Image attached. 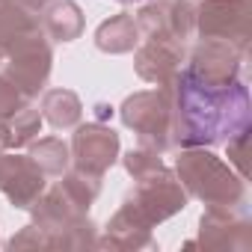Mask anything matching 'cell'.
<instances>
[{
	"label": "cell",
	"instance_id": "cell-22",
	"mask_svg": "<svg viewBox=\"0 0 252 252\" xmlns=\"http://www.w3.org/2000/svg\"><path fill=\"white\" fill-rule=\"evenodd\" d=\"M27 104H33V98H27L3 71H0V119H9L15 110H21Z\"/></svg>",
	"mask_w": 252,
	"mask_h": 252
},
{
	"label": "cell",
	"instance_id": "cell-3",
	"mask_svg": "<svg viewBox=\"0 0 252 252\" xmlns=\"http://www.w3.org/2000/svg\"><path fill=\"white\" fill-rule=\"evenodd\" d=\"M33 225L42 228L48 249H92L95 246V222L86 211H80L60 184L45 187V193L33 202Z\"/></svg>",
	"mask_w": 252,
	"mask_h": 252
},
{
	"label": "cell",
	"instance_id": "cell-17",
	"mask_svg": "<svg viewBox=\"0 0 252 252\" xmlns=\"http://www.w3.org/2000/svg\"><path fill=\"white\" fill-rule=\"evenodd\" d=\"M30 152V160L51 178H60L68 166H71V152H68V143H63L60 137H42V140H33L27 146Z\"/></svg>",
	"mask_w": 252,
	"mask_h": 252
},
{
	"label": "cell",
	"instance_id": "cell-20",
	"mask_svg": "<svg viewBox=\"0 0 252 252\" xmlns=\"http://www.w3.org/2000/svg\"><path fill=\"white\" fill-rule=\"evenodd\" d=\"M196 30V3L193 0H166V33L169 39L187 45Z\"/></svg>",
	"mask_w": 252,
	"mask_h": 252
},
{
	"label": "cell",
	"instance_id": "cell-28",
	"mask_svg": "<svg viewBox=\"0 0 252 252\" xmlns=\"http://www.w3.org/2000/svg\"><path fill=\"white\" fill-rule=\"evenodd\" d=\"M3 60H6V51H3V48H0V63H3Z\"/></svg>",
	"mask_w": 252,
	"mask_h": 252
},
{
	"label": "cell",
	"instance_id": "cell-29",
	"mask_svg": "<svg viewBox=\"0 0 252 252\" xmlns=\"http://www.w3.org/2000/svg\"><path fill=\"white\" fill-rule=\"evenodd\" d=\"M116 3H131V0H116Z\"/></svg>",
	"mask_w": 252,
	"mask_h": 252
},
{
	"label": "cell",
	"instance_id": "cell-4",
	"mask_svg": "<svg viewBox=\"0 0 252 252\" xmlns=\"http://www.w3.org/2000/svg\"><path fill=\"white\" fill-rule=\"evenodd\" d=\"M187 202H190L187 190L181 187V181L175 178V172L169 166H163V169H158V172H152L146 178H137L134 187H131V193L125 196L122 208L131 211L149 228H155L158 222L181 214L187 208Z\"/></svg>",
	"mask_w": 252,
	"mask_h": 252
},
{
	"label": "cell",
	"instance_id": "cell-10",
	"mask_svg": "<svg viewBox=\"0 0 252 252\" xmlns=\"http://www.w3.org/2000/svg\"><path fill=\"white\" fill-rule=\"evenodd\" d=\"M243 63H246V54L237 51L234 45L220 42V39H199V45H193L190 51L187 74L211 86H225V83L240 80Z\"/></svg>",
	"mask_w": 252,
	"mask_h": 252
},
{
	"label": "cell",
	"instance_id": "cell-14",
	"mask_svg": "<svg viewBox=\"0 0 252 252\" xmlns=\"http://www.w3.org/2000/svg\"><path fill=\"white\" fill-rule=\"evenodd\" d=\"M83 9L74 0H51L39 12V30L51 42H74L83 36Z\"/></svg>",
	"mask_w": 252,
	"mask_h": 252
},
{
	"label": "cell",
	"instance_id": "cell-18",
	"mask_svg": "<svg viewBox=\"0 0 252 252\" xmlns=\"http://www.w3.org/2000/svg\"><path fill=\"white\" fill-rule=\"evenodd\" d=\"M39 27V15L24 9L21 3H15V0H9V3H0V48H9L15 45L21 36L33 33Z\"/></svg>",
	"mask_w": 252,
	"mask_h": 252
},
{
	"label": "cell",
	"instance_id": "cell-11",
	"mask_svg": "<svg viewBox=\"0 0 252 252\" xmlns=\"http://www.w3.org/2000/svg\"><path fill=\"white\" fill-rule=\"evenodd\" d=\"M45 178L48 175L30 160V155H15L12 149L0 152V193L9 199L12 208L30 211L48 187Z\"/></svg>",
	"mask_w": 252,
	"mask_h": 252
},
{
	"label": "cell",
	"instance_id": "cell-31",
	"mask_svg": "<svg viewBox=\"0 0 252 252\" xmlns=\"http://www.w3.org/2000/svg\"><path fill=\"white\" fill-rule=\"evenodd\" d=\"M131 3H137V0H131Z\"/></svg>",
	"mask_w": 252,
	"mask_h": 252
},
{
	"label": "cell",
	"instance_id": "cell-5",
	"mask_svg": "<svg viewBox=\"0 0 252 252\" xmlns=\"http://www.w3.org/2000/svg\"><path fill=\"white\" fill-rule=\"evenodd\" d=\"M119 116L125 128H131L137 134L140 146L155 149L160 155L172 149L169 146V104L160 86L128 95L119 107Z\"/></svg>",
	"mask_w": 252,
	"mask_h": 252
},
{
	"label": "cell",
	"instance_id": "cell-27",
	"mask_svg": "<svg viewBox=\"0 0 252 252\" xmlns=\"http://www.w3.org/2000/svg\"><path fill=\"white\" fill-rule=\"evenodd\" d=\"M6 128H3V119H0V152H6Z\"/></svg>",
	"mask_w": 252,
	"mask_h": 252
},
{
	"label": "cell",
	"instance_id": "cell-2",
	"mask_svg": "<svg viewBox=\"0 0 252 252\" xmlns=\"http://www.w3.org/2000/svg\"><path fill=\"white\" fill-rule=\"evenodd\" d=\"M172 172L187 190V196L199 199L205 208L246 205V178H240L222 158H217L205 146L181 149Z\"/></svg>",
	"mask_w": 252,
	"mask_h": 252
},
{
	"label": "cell",
	"instance_id": "cell-6",
	"mask_svg": "<svg viewBox=\"0 0 252 252\" xmlns=\"http://www.w3.org/2000/svg\"><path fill=\"white\" fill-rule=\"evenodd\" d=\"M51 68H54V48H51V39L39 27L6 48V71L3 74L27 98H36L39 92H45Z\"/></svg>",
	"mask_w": 252,
	"mask_h": 252
},
{
	"label": "cell",
	"instance_id": "cell-25",
	"mask_svg": "<svg viewBox=\"0 0 252 252\" xmlns=\"http://www.w3.org/2000/svg\"><path fill=\"white\" fill-rule=\"evenodd\" d=\"M15 3H21L24 9H30V12H36V15H39V12L51 3V0H15Z\"/></svg>",
	"mask_w": 252,
	"mask_h": 252
},
{
	"label": "cell",
	"instance_id": "cell-8",
	"mask_svg": "<svg viewBox=\"0 0 252 252\" xmlns=\"http://www.w3.org/2000/svg\"><path fill=\"white\" fill-rule=\"evenodd\" d=\"M71 166L89 175H101L119 160V134L107 128L104 122H86L74 125V137H71Z\"/></svg>",
	"mask_w": 252,
	"mask_h": 252
},
{
	"label": "cell",
	"instance_id": "cell-13",
	"mask_svg": "<svg viewBox=\"0 0 252 252\" xmlns=\"http://www.w3.org/2000/svg\"><path fill=\"white\" fill-rule=\"evenodd\" d=\"M98 249H119V252H137V249H158V240L146 222H140L131 211L119 208L104 228V237L95 240Z\"/></svg>",
	"mask_w": 252,
	"mask_h": 252
},
{
	"label": "cell",
	"instance_id": "cell-26",
	"mask_svg": "<svg viewBox=\"0 0 252 252\" xmlns=\"http://www.w3.org/2000/svg\"><path fill=\"white\" fill-rule=\"evenodd\" d=\"M110 116H113V107H110V104H104V101H98V104H95V119H98V122H104V119H110Z\"/></svg>",
	"mask_w": 252,
	"mask_h": 252
},
{
	"label": "cell",
	"instance_id": "cell-12",
	"mask_svg": "<svg viewBox=\"0 0 252 252\" xmlns=\"http://www.w3.org/2000/svg\"><path fill=\"white\" fill-rule=\"evenodd\" d=\"M134 68L149 83H166L184 63L187 48L172 39H143V45L134 48Z\"/></svg>",
	"mask_w": 252,
	"mask_h": 252
},
{
	"label": "cell",
	"instance_id": "cell-15",
	"mask_svg": "<svg viewBox=\"0 0 252 252\" xmlns=\"http://www.w3.org/2000/svg\"><path fill=\"white\" fill-rule=\"evenodd\" d=\"M140 45V30L131 12L110 15L95 30V48L101 54H131Z\"/></svg>",
	"mask_w": 252,
	"mask_h": 252
},
{
	"label": "cell",
	"instance_id": "cell-23",
	"mask_svg": "<svg viewBox=\"0 0 252 252\" xmlns=\"http://www.w3.org/2000/svg\"><path fill=\"white\" fill-rule=\"evenodd\" d=\"M246 143H249V128L246 131H240V134H234L231 140H225V155H228V166L240 175V178H246Z\"/></svg>",
	"mask_w": 252,
	"mask_h": 252
},
{
	"label": "cell",
	"instance_id": "cell-21",
	"mask_svg": "<svg viewBox=\"0 0 252 252\" xmlns=\"http://www.w3.org/2000/svg\"><path fill=\"white\" fill-rule=\"evenodd\" d=\"M122 166H125V172H128V175L137 181V178H146V175H152V172L163 169L166 163H163L160 152L146 149V146H137V149H131L128 155L122 158Z\"/></svg>",
	"mask_w": 252,
	"mask_h": 252
},
{
	"label": "cell",
	"instance_id": "cell-1",
	"mask_svg": "<svg viewBox=\"0 0 252 252\" xmlns=\"http://www.w3.org/2000/svg\"><path fill=\"white\" fill-rule=\"evenodd\" d=\"M160 92L169 104V146L193 149V146H217L231 140L234 134L249 128L252 107L249 89L243 80L211 86L178 68Z\"/></svg>",
	"mask_w": 252,
	"mask_h": 252
},
{
	"label": "cell",
	"instance_id": "cell-9",
	"mask_svg": "<svg viewBox=\"0 0 252 252\" xmlns=\"http://www.w3.org/2000/svg\"><path fill=\"white\" fill-rule=\"evenodd\" d=\"M196 246L208 249H249L252 246V220L246 205L237 208H205L199 220V237Z\"/></svg>",
	"mask_w": 252,
	"mask_h": 252
},
{
	"label": "cell",
	"instance_id": "cell-30",
	"mask_svg": "<svg viewBox=\"0 0 252 252\" xmlns=\"http://www.w3.org/2000/svg\"><path fill=\"white\" fill-rule=\"evenodd\" d=\"M0 3H9V0H0Z\"/></svg>",
	"mask_w": 252,
	"mask_h": 252
},
{
	"label": "cell",
	"instance_id": "cell-7",
	"mask_svg": "<svg viewBox=\"0 0 252 252\" xmlns=\"http://www.w3.org/2000/svg\"><path fill=\"white\" fill-rule=\"evenodd\" d=\"M252 0H202L196 6V36L220 39L249 54L252 39Z\"/></svg>",
	"mask_w": 252,
	"mask_h": 252
},
{
	"label": "cell",
	"instance_id": "cell-16",
	"mask_svg": "<svg viewBox=\"0 0 252 252\" xmlns=\"http://www.w3.org/2000/svg\"><path fill=\"white\" fill-rule=\"evenodd\" d=\"M42 119L51 122L57 131H68L80 122L83 116V104L77 98V92L71 89H45L42 95Z\"/></svg>",
	"mask_w": 252,
	"mask_h": 252
},
{
	"label": "cell",
	"instance_id": "cell-19",
	"mask_svg": "<svg viewBox=\"0 0 252 252\" xmlns=\"http://www.w3.org/2000/svg\"><path fill=\"white\" fill-rule=\"evenodd\" d=\"M42 122H45V119H42L39 107H33V104L15 110L9 119H3L6 146H9V149H24V146H30V143L39 137V131H42Z\"/></svg>",
	"mask_w": 252,
	"mask_h": 252
},
{
	"label": "cell",
	"instance_id": "cell-24",
	"mask_svg": "<svg viewBox=\"0 0 252 252\" xmlns=\"http://www.w3.org/2000/svg\"><path fill=\"white\" fill-rule=\"evenodd\" d=\"M6 246H9V249H39V246H48V240H45L42 228L30 222V225H24L18 234H12V237L6 240Z\"/></svg>",
	"mask_w": 252,
	"mask_h": 252
}]
</instances>
